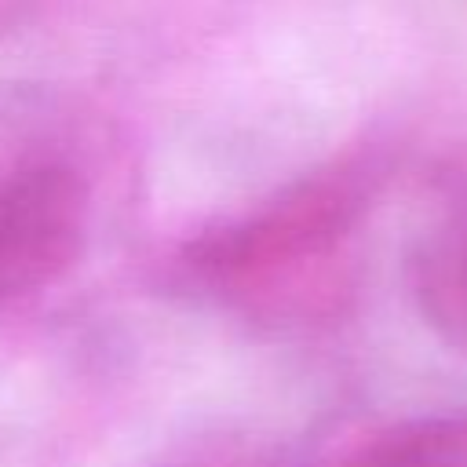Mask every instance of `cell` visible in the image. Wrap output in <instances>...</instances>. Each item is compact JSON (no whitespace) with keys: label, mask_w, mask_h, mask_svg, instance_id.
Here are the masks:
<instances>
[{"label":"cell","mask_w":467,"mask_h":467,"mask_svg":"<svg viewBox=\"0 0 467 467\" xmlns=\"http://www.w3.org/2000/svg\"><path fill=\"white\" fill-rule=\"evenodd\" d=\"M361 201L365 190L350 171L299 186L263 215L223 234L201 237L190 248V266L201 277L234 285L285 270L310 255H325L350 230L354 215L361 212Z\"/></svg>","instance_id":"obj_1"},{"label":"cell","mask_w":467,"mask_h":467,"mask_svg":"<svg viewBox=\"0 0 467 467\" xmlns=\"http://www.w3.org/2000/svg\"><path fill=\"white\" fill-rule=\"evenodd\" d=\"M405 274L423 321L445 343L467 350V171L434 179Z\"/></svg>","instance_id":"obj_3"},{"label":"cell","mask_w":467,"mask_h":467,"mask_svg":"<svg viewBox=\"0 0 467 467\" xmlns=\"http://www.w3.org/2000/svg\"><path fill=\"white\" fill-rule=\"evenodd\" d=\"M361 467H467V412L420 423L358 460Z\"/></svg>","instance_id":"obj_4"},{"label":"cell","mask_w":467,"mask_h":467,"mask_svg":"<svg viewBox=\"0 0 467 467\" xmlns=\"http://www.w3.org/2000/svg\"><path fill=\"white\" fill-rule=\"evenodd\" d=\"M88 193L66 164H26L0 179V306L73 266L84 248Z\"/></svg>","instance_id":"obj_2"}]
</instances>
